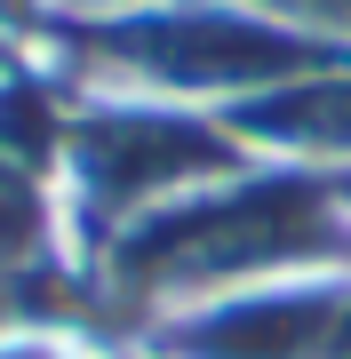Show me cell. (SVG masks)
<instances>
[{
    "mask_svg": "<svg viewBox=\"0 0 351 359\" xmlns=\"http://www.w3.org/2000/svg\"><path fill=\"white\" fill-rule=\"evenodd\" d=\"M223 128L240 136L247 160L263 168H303V176H351V56L263 88L256 104L223 112Z\"/></svg>",
    "mask_w": 351,
    "mask_h": 359,
    "instance_id": "obj_3",
    "label": "cell"
},
{
    "mask_svg": "<svg viewBox=\"0 0 351 359\" xmlns=\"http://www.w3.org/2000/svg\"><path fill=\"white\" fill-rule=\"evenodd\" d=\"M232 168H247V152L216 112L72 88V120H64V144H56V184H64V208L80 224V256H96L104 240H120L128 224L160 216V208L223 184Z\"/></svg>",
    "mask_w": 351,
    "mask_h": 359,
    "instance_id": "obj_2",
    "label": "cell"
},
{
    "mask_svg": "<svg viewBox=\"0 0 351 359\" xmlns=\"http://www.w3.org/2000/svg\"><path fill=\"white\" fill-rule=\"evenodd\" d=\"M256 8H272L280 25H296L303 40H319V48L351 56V0H256Z\"/></svg>",
    "mask_w": 351,
    "mask_h": 359,
    "instance_id": "obj_5",
    "label": "cell"
},
{
    "mask_svg": "<svg viewBox=\"0 0 351 359\" xmlns=\"http://www.w3.org/2000/svg\"><path fill=\"white\" fill-rule=\"evenodd\" d=\"M351 271V200L336 176L247 160L223 184L128 224L88 256V311L104 344H128L136 327L168 311L216 304L240 287L280 280H336Z\"/></svg>",
    "mask_w": 351,
    "mask_h": 359,
    "instance_id": "obj_1",
    "label": "cell"
},
{
    "mask_svg": "<svg viewBox=\"0 0 351 359\" xmlns=\"http://www.w3.org/2000/svg\"><path fill=\"white\" fill-rule=\"evenodd\" d=\"M0 359H120V344L72 320H16V327H0Z\"/></svg>",
    "mask_w": 351,
    "mask_h": 359,
    "instance_id": "obj_4",
    "label": "cell"
}]
</instances>
